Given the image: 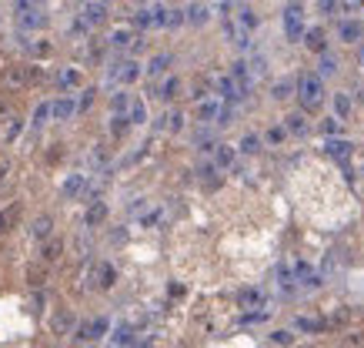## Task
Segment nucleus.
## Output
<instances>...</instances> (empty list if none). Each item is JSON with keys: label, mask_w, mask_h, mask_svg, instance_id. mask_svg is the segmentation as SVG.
Listing matches in <instances>:
<instances>
[{"label": "nucleus", "mask_w": 364, "mask_h": 348, "mask_svg": "<svg viewBox=\"0 0 364 348\" xmlns=\"http://www.w3.org/2000/svg\"><path fill=\"white\" fill-rule=\"evenodd\" d=\"M324 78H321L318 70H304L298 74V104L304 114H314L324 107Z\"/></svg>", "instance_id": "obj_1"}, {"label": "nucleus", "mask_w": 364, "mask_h": 348, "mask_svg": "<svg viewBox=\"0 0 364 348\" xmlns=\"http://www.w3.org/2000/svg\"><path fill=\"white\" fill-rule=\"evenodd\" d=\"M281 27H284V37L291 44H301L304 34H308V23H304V4L301 0H287L284 11H281Z\"/></svg>", "instance_id": "obj_2"}, {"label": "nucleus", "mask_w": 364, "mask_h": 348, "mask_svg": "<svg viewBox=\"0 0 364 348\" xmlns=\"http://www.w3.org/2000/svg\"><path fill=\"white\" fill-rule=\"evenodd\" d=\"M0 84H4L7 94H21V90L33 88L31 84V60H27V64H7L4 74H0Z\"/></svg>", "instance_id": "obj_3"}, {"label": "nucleus", "mask_w": 364, "mask_h": 348, "mask_svg": "<svg viewBox=\"0 0 364 348\" xmlns=\"http://www.w3.org/2000/svg\"><path fill=\"white\" fill-rule=\"evenodd\" d=\"M87 281H90V288L94 292H111L114 285H117V265L114 261H94L87 271Z\"/></svg>", "instance_id": "obj_4"}, {"label": "nucleus", "mask_w": 364, "mask_h": 348, "mask_svg": "<svg viewBox=\"0 0 364 348\" xmlns=\"http://www.w3.org/2000/svg\"><path fill=\"white\" fill-rule=\"evenodd\" d=\"M214 97H221L228 107H237V104L244 101V94L241 88L234 84L231 74H214Z\"/></svg>", "instance_id": "obj_5"}, {"label": "nucleus", "mask_w": 364, "mask_h": 348, "mask_svg": "<svg viewBox=\"0 0 364 348\" xmlns=\"http://www.w3.org/2000/svg\"><path fill=\"white\" fill-rule=\"evenodd\" d=\"M321 151L331 157V161L348 164V161L354 157V141H351V137H324V147H321Z\"/></svg>", "instance_id": "obj_6"}, {"label": "nucleus", "mask_w": 364, "mask_h": 348, "mask_svg": "<svg viewBox=\"0 0 364 348\" xmlns=\"http://www.w3.org/2000/svg\"><path fill=\"white\" fill-rule=\"evenodd\" d=\"M90 188V178L87 174H80V171H70L64 178V184H60V198L64 201H77V198H84V191Z\"/></svg>", "instance_id": "obj_7"}, {"label": "nucleus", "mask_w": 364, "mask_h": 348, "mask_svg": "<svg viewBox=\"0 0 364 348\" xmlns=\"http://www.w3.org/2000/svg\"><path fill=\"white\" fill-rule=\"evenodd\" d=\"M47 23H50V17L41 7H33V11L17 17V34H37V31H47Z\"/></svg>", "instance_id": "obj_8"}, {"label": "nucleus", "mask_w": 364, "mask_h": 348, "mask_svg": "<svg viewBox=\"0 0 364 348\" xmlns=\"http://www.w3.org/2000/svg\"><path fill=\"white\" fill-rule=\"evenodd\" d=\"M54 228H57V221H54V214L50 211H44V214H37L31 221V228H27V235H31V241H50L54 238Z\"/></svg>", "instance_id": "obj_9"}, {"label": "nucleus", "mask_w": 364, "mask_h": 348, "mask_svg": "<svg viewBox=\"0 0 364 348\" xmlns=\"http://www.w3.org/2000/svg\"><path fill=\"white\" fill-rule=\"evenodd\" d=\"M134 41H137L134 23H117V27H111V34H107V47L111 51H131Z\"/></svg>", "instance_id": "obj_10"}, {"label": "nucleus", "mask_w": 364, "mask_h": 348, "mask_svg": "<svg viewBox=\"0 0 364 348\" xmlns=\"http://www.w3.org/2000/svg\"><path fill=\"white\" fill-rule=\"evenodd\" d=\"M231 78H234V84L241 88L244 97H251V90H254V74H251V60H247V57H237V60L231 64Z\"/></svg>", "instance_id": "obj_11"}, {"label": "nucleus", "mask_w": 364, "mask_h": 348, "mask_svg": "<svg viewBox=\"0 0 364 348\" xmlns=\"http://www.w3.org/2000/svg\"><path fill=\"white\" fill-rule=\"evenodd\" d=\"M77 332V315L70 308H57L50 315V335H74Z\"/></svg>", "instance_id": "obj_12"}, {"label": "nucleus", "mask_w": 364, "mask_h": 348, "mask_svg": "<svg viewBox=\"0 0 364 348\" xmlns=\"http://www.w3.org/2000/svg\"><path fill=\"white\" fill-rule=\"evenodd\" d=\"M107 14H111V4H104V0H80V17L90 27H100V23L107 21Z\"/></svg>", "instance_id": "obj_13"}, {"label": "nucleus", "mask_w": 364, "mask_h": 348, "mask_svg": "<svg viewBox=\"0 0 364 348\" xmlns=\"http://www.w3.org/2000/svg\"><path fill=\"white\" fill-rule=\"evenodd\" d=\"M221 111H224V101H221V97L198 101V104H194V121H198V124H218Z\"/></svg>", "instance_id": "obj_14"}, {"label": "nucleus", "mask_w": 364, "mask_h": 348, "mask_svg": "<svg viewBox=\"0 0 364 348\" xmlns=\"http://www.w3.org/2000/svg\"><path fill=\"white\" fill-rule=\"evenodd\" d=\"M107 328H111L107 318H90V322H80L74 338H77V342H97V338L107 335Z\"/></svg>", "instance_id": "obj_15"}, {"label": "nucleus", "mask_w": 364, "mask_h": 348, "mask_svg": "<svg viewBox=\"0 0 364 348\" xmlns=\"http://www.w3.org/2000/svg\"><path fill=\"white\" fill-rule=\"evenodd\" d=\"M111 218V204L107 201H87V211H84V228L94 231V228H104V221Z\"/></svg>", "instance_id": "obj_16"}, {"label": "nucleus", "mask_w": 364, "mask_h": 348, "mask_svg": "<svg viewBox=\"0 0 364 348\" xmlns=\"http://www.w3.org/2000/svg\"><path fill=\"white\" fill-rule=\"evenodd\" d=\"M21 218H23V204L21 201H11L7 208H0V238L17 231V228H21Z\"/></svg>", "instance_id": "obj_17"}, {"label": "nucleus", "mask_w": 364, "mask_h": 348, "mask_svg": "<svg viewBox=\"0 0 364 348\" xmlns=\"http://www.w3.org/2000/svg\"><path fill=\"white\" fill-rule=\"evenodd\" d=\"M17 41H21V47L27 51V57H31V60H44V57L54 54V44H50V41H44V37H37V41L31 37V41H27V34H21Z\"/></svg>", "instance_id": "obj_18"}, {"label": "nucleus", "mask_w": 364, "mask_h": 348, "mask_svg": "<svg viewBox=\"0 0 364 348\" xmlns=\"http://www.w3.org/2000/svg\"><path fill=\"white\" fill-rule=\"evenodd\" d=\"M54 104V121L57 124H67V121H74L77 117V97H70V94H60L57 101H50Z\"/></svg>", "instance_id": "obj_19"}, {"label": "nucleus", "mask_w": 364, "mask_h": 348, "mask_svg": "<svg viewBox=\"0 0 364 348\" xmlns=\"http://www.w3.org/2000/svg\"><path fill=\"white\" fill-rule=\"evenodd\" d=\"M181 90H184V80L177 78V74H167L161 84H157V101H164V104H171V101H177L181 97Z\"/></svg>", "instance_id": "obj_20"}, {"label": "nucleus", "mask_w": 364, "mask_h": 348, "mask_svg": "<svg viewBox=\"0 0 364 348\" xmlns=\"http://www.w3.org/2000/svg\"><path fill=\"white\" fill-rule=\"evenodd\" d=\"M210 161H214V168L218 171H231L234 164H237V144H221V141H218Z\"/></svg>", "instance_id": "obj_21"}, {"label": "nucleus", "mask_w": 364, "mask_h": 348, "mask_svg": "<svg viewBox=\"0 0 364 348\" xmlns=\"http://www.w3.org/2000/svg\"><path fill=\"white\" fill-rule=\"evenodd\" d=\"M171 68H174V54H171V51H161V54H154L144 64V74H147V78H164Z\"/></svg>", "instance_id": "obj_22"}, {"label": "nucleus", "mask_w": 364, "mask_h": 348, "mask_svg": "<svg viewBox=\"0 0 364 348\" xmlns=\"http://www.w3.org/2000/svg\"><path fill=\"white\" fill-rule=\"evenodd\" d=\"M64 238H50V241H44L41 245V265H47V268H54L57 261L64 258Z\"/></svg>", "instance_id": "obj_23"}, {"label": "nucleus", "mask_w": 364, "mask_h": 348, "mask_svg": "<svg viewBox=\"0 0 364 348\" xmlns=\"http://www.w3.org/2000/svg\"><path fill=\"white\" fill-rule=\"evenodd\" d=\"M301 44L308 47V51H314V54H328V31L324 27H308V34H304V41Z\"/></svg>", "instance_id": "obj_24"}, {"label": "nucleus", "mask_w": 364, "mask_h": 348, "mask_svg": "<svg viewBox=\"0 0 364 348\" xmlns=\"http://www.w3.org/2000/svg\"><path fill=\"white\" fill-rule=\"evenodd\" d=\"M338 41H341V44H361L364 41L361 21H341L338 23Z\"/></svg>", "instance_id": "obj_25"}, {"label": "nucleus", "mask_w": 364, "mask_h": 348, "mask_svg": "<svg viewBox=\"0 0 364 348\" xmlns=\"http://www.w3.org/2000/svg\"><path fill=\"white\" fill-rule=\"evenodd\" d=\"M284 127H287V135H294V137H308L311 135V121H308V114H304V111L287 114Z\"/></svg>", "instance_id": "obj_26"}, {"label": "nucleus", "mask_w": 364, "mask_h": 348, "mask_svg": "<svg viewBox=\"0 0 364 348\" xmlns=\"http://www.w3.org/2000/svg\"><path fill=\"white\" fill-rule=\"evenodd\" d=\"M23 127H27V121H23L21 114H14L11 121L4 124V131H0V144H4V147H11L14 141H17V137L23 135Z\"/></svg>", "instance_id": "obj_27"}, {"label": "nucleus", "mask_w": 364, "mask_h": 348, "mask_svg": "<svg viewBox=\"0 0 364 348\" xmlns=\"http://www.w3.org/2000/svg\"><path fill=\"white\" fill-rule=\"evenodd\" d=\"M47 121H54V104L50 101H41L37 107H33V117H31V131L37 135V131H44Z\"/></svg>", "instance_id": "obj_28"}, {"label": "nucleus", "mask_w": 364, "mask_h": 348, "mask_svg": "<svg viewBox=\"0 0 364 348\" xmlns=\"http://www.w3.org/2000/svg\"><path fill=\"white\" fill-rule=\"evenodd\" d=\"M261 151H264V137L261 135H251V131H247V135L237 141V154H244V157H257Z\"/></svg>", "instance_id": "obj_29"}, {"label": "nucleus", "mask_w": 364, "mask_h": 348, "mask_svg": "<svg viewBox=\"0 0 364 348\" xmlns=\"http://www.w3.org/2000/svg\"><path fill=\"white\" fill-rule=\"evenodd\" d=\"M141 78H144V64H141V60H124V64H121V78H117V84H124V88H131V84H137Z\"/></svg>", "instance_id": "obj_30"}, {"label": "nucleus", "mask_w": 364, "mask_h": 348, "mask_svg": "<svg viewBox=\"0 0 364 348\" xmlns=\"http://www.w3.org/2000/svg\"><path fill=\"white\" fill-rule=\"evenodd\" d=\"M57 88H64V90H77L80 84H84V74H80V68H64V70H57Z\"/></svg>", "instance_id": "obj_31"}, {"label": "nucleus", "mask_w": 364, "mask_h": 348, "mask_svg": "<svg viewBox=\"0 0 364 348\" xmlns=\"http://www.w3.org/2000/svg\"><path fill=\"white\" fill-rule=\"evenodd\" d=\"M131 104H134V97L124 88H117V90L107 94V107H111V114H127L131 111Z\"/></svg>", "instance_id": "obj_32"}, {"label": "nucleus", "mask_w": 364, "mask_h": 348, "mask_svg": "<svg viewBox=\"0 0 364 348\" xmlns=\"http://www.w3.org/2000/svg\"><path fill=\"white\" fill-rule=\"evenodd\" d=\"M134 124L127 114H111V121H107V135H111V141H121V137H127V131H131Z\"/></svg>", "instance_id": "obj_33"}, {"label": "nucleus", "mask_w": 364, "mask_h": 348, "mask_svg": "<svg viewBox=\"0 0 364 348\" xmlns=\"http://www.w3.org/2000/svg\"><path fill=\"white\" fill-rule=\"evenodd\" d=\"M184 121H188V117H184V111H167L164 117H161V124H157V127H161V131H167V135H181V131H184Z\"/></svg>", "instance_id": "obj_34"}, {"label": "nucleus", "mask_w": 364, "mask_h": 348, "mask_svg": "<svg viewBox=\"0 0 364 348\" xmlns=\"http://www.w3.org/2000/svg\"><path fill=\"white\" fill-rule=\"evenodd\" d=\"M331 104H334V117H341V121H348L354 111V101L348 90H338V94H331Z\"/></svg>", "instance_id": "obj_35"}, {"label": "nucleus", "mask_w": 364, "mask_h": 348, "mask_svg": "<svg viewBox=\"0 0 364 348\" xmlns=\"http://www.w3.org/2000/svg\"><path fill=\"white\" fill-rule=\"evenodd\" d=\"M208 21H210V7H208V4H198V0H194V4L188 7V23H191V27H204Z\"/></svg>", "instance_id": "obj_36"}, {"label": "nucleus", "mask_w": 364, "mask_h": 348, "mask_svg": "<svg viewBox=\"0 0 364 348\" xmlns=\"http://www.w3.org/2000/svg\"><path fill=\"white\" fill-rule=\"evenodd\" d=\"M294 94H298V80H291V78L277 80L274 88H271V97H274V101H287V97H294Z\"/></svg>", "instance_id": "obj_37"}, {"label": "nucleus", "mask_w": 364, "mask_h": 348, "mask_svg": "<svg viewBox=\"0 0 364 348\" xmlns=\"http://www.w3.org/2000/svg\"><path fill=\"white\" fill-rule=\"evenodd\" d=\"M131 23H134V31H151V27H154V11L137 7V11L131 14Z\"/></svg>", "instance_id": "obj_38"}, {"label": "nucleus", "mask_w": 364, "mask_h": 348, "mask_svg": "<svg viewBox=\"0 0 364 348\" xmlns=\"http://www.w3.org/2000/svg\"><path fill=\"white\" fill-rule=\"evenodd\" d=\"M237 302H241V308H261V305H264V292H261V288H244V292L237 295Z\"/></svg>", "instance_id": "obj_39"}, {"label": "nucleus", "mask_w": 364, "mask_h": 348, "mask_svg": "<svg viewBox=\"0 0 364 348\" xmlns=\"http://www.w3.org/2000/svg\"><path fill=\"white\" fill-rule=\"evenodd\" d=\"M287 141V127L284 124H271L264 131V144H271V147H281Z\"/></svg>", "instance_id": "obj_40"}, {"label": "nucleus", "mask_w": 364, "mask_h": 348, "mask_svg": "<svg viewBox=\"0 0 364 348\" xmlns=\"http://www.w3.org/2000/svg\"><path fill=\"white\" fill-rule=\"evenodd\" d=\"M127 117H131L134 127H144V124H147V104H144L141 97H134V104H131V111H127Z\"/></svg>", "instance_id": "obj_41"}, {"label": "nucleus", "mask_w": 364, "mask_h": 348, "mask_svg": "<svg viewBox=\"0 0 364 348\" xmlns=\"http://www.w3.org/2000/svg\"><path fill=\"white\" fill-rule=\"evenodd\" d=\"M341 124H344L341 117H334V114H331V117H324L318 127H321V135H324V137H341Z\"/></svg>", "instance_id": "obj_42"}, {"label": "nucleus", "mask_w": 364, "mask_h": 348, "mask_svg": "<svg viewBox=\"0 0 364 348\" xmlns=\"http://www.w3.org/2000/svg\"><path fill=\"white\" fill-rule=\"evenodd\" d=\"M237 23H241L244 31H247V34H251L254 27H257V23H261V17H257V14H254L251 7H241V11H237Z\"/></svg>", "instance_id": "obj_43"}, {"label": "nucleus", "mask_w": 364, "mask_h": 348, "mask_svg": "<svg viewBox=\"0 0 364 348\" xmlns=\"http://www.w3.org/2000/svg\"><path fill=\"white\" fill-rule=\"evenodd\" d=\"M318 74H321V78H334V74H338V57H334V54H321Z\"/></svg>", "instance_id": "obj_44"}, {"label": "nucleus", "mask_w": 364, "mask_h": 348, "mask_svg": "<svg viewBox=\"0 0 364 348\" xmlns=\"http://www.w3.org/2000/svg\"><path fill=\"white\" fill-rule=\"evenodd\" d=\"M94 101H97V88H84L80 90V97H77V111L87 114L90 107H94Z\"/></svg>", "instance_id": "obj_45"}, {"label": "nucleus", "mask_w": 364, "mask_h": 348, "mask_svg": "<svg viewBox=\"0 0 364 348\" xmlns=\"http://www.w3.org/2000/svg\"><path fill=\"white\" fill-rule=\"evenodd\" d=\"M271 342L281 348H291L294 345V332H291V328H274V332H271Z\"/></svg>", "instance_id": "obj_46"}, {"label": "nucleus", "mask_w": 364, "mask_h": 348, "mask_svg": "<svg viewBox=\"0 0 364 348\" xmlns=\"http://www.w3.org/2000/svg\"><path fill=\"white\" fill-rule=\"evenodd\" d=\"M294 325H298L301 332H324V328H328V322H318V318H304V315H301Z\"/></svg>", "instance_id": "obj_47"}, {"label": "nucleus", "mask_w": 364, "mask_h": 348, "mask_svg": "<svg viewBox=\"0 0 364 348\" xmlns=\"http://www.w3.org/2000/svg\"><path fill=\"white\" fill-rule=\"evenodd\" d=\"M161 218H164V214L157 211V208H154V211L147 208V211L141 214V228H157V225H161Z\"/></svg>", "instance_id": "obj_48"}, {"label": "nucleus", "mask_w": 364, "mask_h": 348, "mask_svg": "<svg viewBox=\"0 0 364 348\" xmlns=\"http://www.w3.org/2000/svg\"><path fill=\"white\" fill-rule=\"evenodd\" d=\"M341 348H364V332H348Z\"/></svg>", "instance_id": "obj_49"}, {"label": "nucleus", "mask_w": 364, "mask_h": 348, "mask_svg": "<svg viewBox=\"0 0 364 348\" xmlns=\"http://www.w3.org/2000/svg\"><path fill=\"white\" fill-rule=\"evenodd\" d=\"M90 157H94V164H107V157H111V151H107V144L100 141V144H94V151H90Z\"/></svg>", "instance_id": "obj_50"}, {"label": "nucleus", "mask_w": 364, "mask_h": 348, "mask_svg": "<svg viewBox=\"0 0 364 348\" xmlns=\"http://www.w3.org/2000/svg\"><path fill=\"white\" fill-rule=\"evenodd\" d=\"M154 11V27H167L171 23V11L167 7H151Z\"/></svg>", "instance_id": "obj_51"}, {"label": "nucleus", "mask_w": 364, "mask_h": 348, "mask_svg": "<svg viewBox=\"0 0 364 348\" xmlns=\"http://www.w3.org/2000/svg\"><path fill=\"white\" fill-rule=\"evenodd\" d=\"M44 271H47V265H41V268H31V271H27V281H31L33 288H41V285H44Z\"/></svg>", "instance_id": "obj_52"}, {"label": "nucleus", "mask_w": 364, "mask_h": 348, "mask_svg": "<svg viewBox=\"0 0 364 348\" xmlns=\"http://www.w3.org/2000/svg\"><path fill=\"white\" fill-rule=\"evenodd\" d=\"M214 11H218V17H221V21H224V17H234V0H218V4H214Z\"/></svg>", "instance_id": "obj_53"}, {"label": "nucleus", "mask_w": 364, "mask_h": 348, "mask_svg": "<svg viewBox=\"0 0 364 348\" xmlns=\"http://www.w3.org/2000/svg\"><path fill=\"white\" fill-rule=\"evenodd\" d=\"M14 117V104L7 97H0V124H7Z\"/></svg>", "instance_id": "obj_54"}, {"label": "nucleus", "mask_w": 364, "mask_h": 348, "mask_svg": "<svg viewBox=\"0 0 364 348\" xmlns=\"http://www.w3.org/2000/svg\"><path fill=\"white\" fill-rule=\"evenodd\" d=\"M184 23H188V11H171V23H167L171 31H174V27H184Z\"/></svg>", "instance_id": "obj_55"}, {"label": "nucleus", "mask_w": 364, "mask_h": 348, "mask_svg": "<svg viewBox=\"0 0 364 348\" xmlns=\"http://www.w3.org/2000/svg\"><path fill=\"white\" fill-rule=\"evenodd\" d=\"M11 171H14V164L7 161V157H4V161H0V188H4V184L11 181Z\"/></svg>", "instance_id": "obj_56"}, {"label": "nucleus", "mask_w": 364, "mask_h": 348, "mask_svg": "<svg viewBox=\"0 0 364 348\" xmlns=\"http://www.w3.org/2000/svg\"><path fill=\"white\" fill-rule=\"evenodd\" d=\"M127 211H131V214H144V211H147V198H134V201L127 204Z\"/></svg>", "instance_id": "obj_57"}, {"label": "nucleus", "mask_w": 364, "mask_h": 348, "mask_svg": "<svg viewBox=\"0 0 364 348\" xmlns=\"http://www.w3.org/2000/svg\"><path fill=\"white\" fill-rule=\"evenodd\" d=\"M318 7L324 14H334V11H338V0H318Z\"/></svg>", "instance_id": "obj_58"}, {"label": "nucleus", "mask_w": 364, "mask_h": 348, "mask_svg": "<svg viewBox=\"0 0 364 348\" xmlns=\"http://www.w3.org/2000/svg\"><path fill=\"white\" fill-rule=\"evenodd\" d=\"M60 157H64V144H54V151H50V154H47V161H50V164H54V161H60Z\"/></svg>", "instance_id": "obj_59"}, {"label": "nucleus", "mask_w": 364, "mask_h": 348, "mask_svg": "<svg viewBox=\"0 0 364 348\" xmlns=\"http://www.w3.org/2000/svg\"><path fill=\"white\" fill-rule=\"evenodd\" d=\"M144 44H147V41H144V37H137V41H134V47H131V51H134V54H141V51H144Z\"/></svg>", "instance_id": "obj_60"}, {"label": "nucleus", "mask_w": 364, "mask_h": 348, "mask_svg": "<svg viewBox=\"0 0 364 348\" xmlns=\"http://www.w3.org/2000/svg\"><path fill=\"white\" fill-rule=\"evenodd\" d=\"M358 64H361V68H364V41H361V44H358Z\"/></svg>", "instance_id": "obj_61"}, {"label": "nucleus", "mask_w": 364, "mask_h": 348, "mask_svg": "<svg viewBox=\"0 0 364 348\" xmlns=\"http://www.w3.org/2000/svg\"><path fill=\"white\" fill-rule=\"evenodd\" d=\"M104 4H111V0H104Z\"/></svg>", "instance_id": "obj_62"}, {"label": "nucleus", "mask_w": 364, "mask_h": 348, "mask_svg": "<svg viewBox=\"0 0 364 348\" xmlns=\"http://www.w3.org/2000/svg\"><path fill=\"white\" fill-rule=\"evenodd\" d=\"M137 4H144V0H137Z\"/></svg>", "instance_id": "obj_63"}, {"label": "nucleus", "mask_w": 364, "mask_h": 348, "mask_svg": "<svg viewBox=\"0 0 364 348\" xmlns=\"http://www.w3.org/2000/svg\"><path fill=\"white\" fill-rule=\"evenodd\" d=\"M37 4H41V0H37Z\"/></svg>", "instance_id": "obj_64"}]
</instances>
